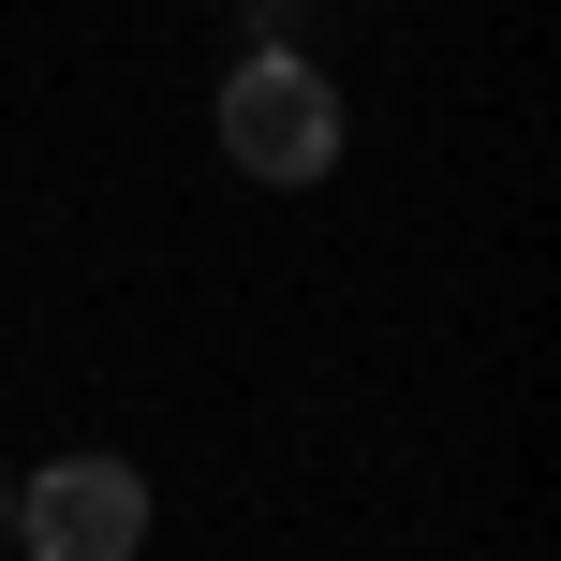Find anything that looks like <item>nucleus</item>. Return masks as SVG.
<instances>
[{
    "instance_id": "f257e3e1",
    "label": "nucleus",
    "mask_w": 561,
    "mask_h": 561,
    "mask_svg": "<svg viewBox=\"0 0 561 561\" xmlns=\"http://www.w3.org/2000/svg\"><path fill=\"white\" fill-rule=\"evenodd\" d=\"M222 163L310 193V178L340 163V89L310 75V59H237V75H222Z\"/></svg>"
},
{
    "instance_id": "f03ea898",
    "label": "nucleus",
    "mask_w": 561,
    "mask_h": 561,
    "mask_svg": "<svg viewBox=\"0 0 561 561\" xmlns=\"http://www.w3.org/2000/svg\"><path fill=\"white\" fill-rule=\"evenodd\" d=\"M15 547L30 561H134L148 547V473L134 458H45L15 488Z\"/></svg>"
}]
</instances>
